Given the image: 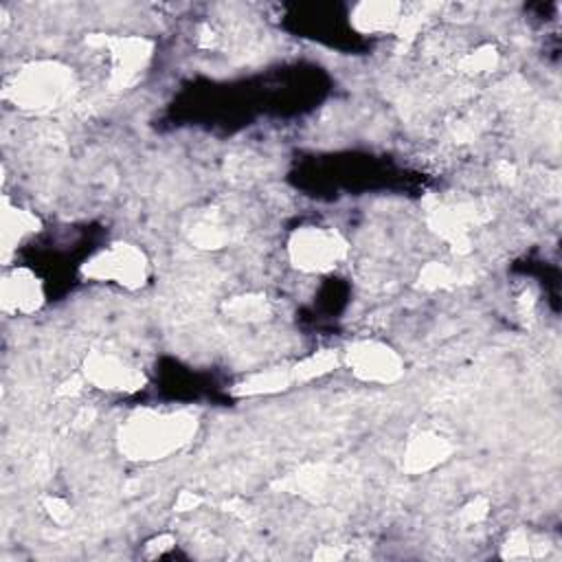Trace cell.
<instances>
[{
	"label": "cell",
	"mask_w": 562,
	"mask_h": 562,
	"mask_svg": "<svg viewBox=\"0 0 562 562\" xmlns=\"http://www.w3.org/2000/svg\"><path fill=\"white\" fill-rule=\"evenodd\" d=\"M83 371L90 382L112 391H134L143 382V375L136 369L127 367L123 360L110 353H92L86 360Z\"/></svg>",
	"instance_id": "8992f818"
},
{
	"label": "cell",
	"mask_w": 562,
	"mask_h": 562,
	"mask_svg": "<svg viewBox=\"0 0 562 562\" xmlns=\"http://www.w3.org/2000/svg\"><path fill=\"white\" fill-rule=\"evenodd\" d=\"M349 367L367 382H393L402 373V362L393 349L382 342L364 340L349 349Z\"/></svg>",
	"instance_id": "5b68a950"
},
{
	"label": "cell",
	"mask_w": 562,
	"mask_h": 562,
	"mask_svg": "<svg viewBox=\"0 0 562 562\" xmlns=\"http://www.w3.org/2000/svg\"><path fill=\"white\" fill-rule=\"evenodd\" d=\"M70 86L72 79L64 68L42 66L24 70L15 83V92L26 108H50L68 94Z\"/></svg>",
	"instance_id": "3957f363"
},
{
	"label": "cell",
	"mask_w": 562,
	"mask_h": 562,
	"mask_svg": "<svg viewBox=\"0 0 562 562\" xmlns=\"http://www.w3.org/2000/svg\"><path fill=\"white\" fill-rule=\"evenodd\" d=\"M195 430L187 413H138L121 428V450L132 459H162L182 448Z\"/></svg>",
	"instance_id": "6da1fadb"
},
{
	"label": "cell",
	"mask_w": 562,
	"mask_h": 562,
	"mask_svg": "<svg viewBox=\"0 0 562 562\" xmlns=\"http://www.w3.org/2000/svg\"><path fill=\"white\" fill-rule=\"evenodd\" d=\"M86 272L94 279H112L121 285L136 288L145 279V257L130 244H116L94 257Z\"/></svg>",
	"instance_id": "277c9868"
},
{
	"label": "cell",
	"mask_w": 562,
	"mask_h": 562,
	"mask_svg": "<svg viewBox=\"0 0 562 562\" xmlns=\"http://www.w3.org/2000/svg\"><path fill=\"white\" fill-rule=\"evenodd\" d=\"M448 452H450V446L437 435L415 437V441H411L406 450V468L413 472L428 470L439 461H443Z\"/></svg>",
	"instance_id": "52a82bcc"
},
{
	"label": "cell",
	"mask_w": 562,
	"mask_h": 562,
	"mask_svg": "<svg viewBox=\"0 0 562 562\" xmlns=\"http://www.w3.org/2000/svg\"><path fill=\"white\" fill-rule=\"evenodd\" d=\"M292 261L303 270H329L345 255V241L327 228H303L290 241Z\"/></svg>",
	"instance_id": "7a4b0ae2"
},
{
	"label": "cell",
	"mask_w": 562,
	"mask_h": 562,
	"mask_svg": "<svg viewBox=\"0 0 562 562\" xmlns=\"http://www.w3.org/2000/svg\"><path fill=\"white\" fill-rule=\"evenodd\" d=\"M360 29L364 31H380V29H391L400 18H397V4H362L360 15L356 18Z\"/></svg>",
	"instance_id": "ba28073f"
}]
</instances>
